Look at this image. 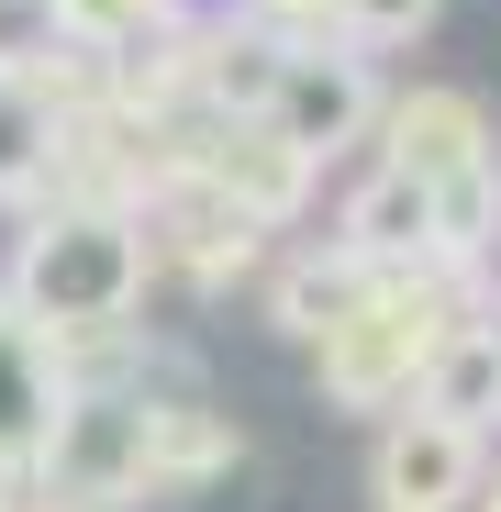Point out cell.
Segmentation results:
<instances>
[{"label":"cell","mask_w":501,"mask_h":512,"mask_svg":"<svg viewBox=\"0 0 501 512\" xmlns=\"http://www.w3.org/2000/svg\"><path fill=\"white\" fill-rule=\"evenodd\" d=\"M145 279H156L145 223H123L112 201H90V212H56V223L23 234L12 290H0V301L34 312L56 346H90V334H123V323L145 312Z\"/></svg>","instance_id":"obj_1"},{"label":"cell","mask_w":501,"mask_h":512,"mask_svg":"<svg viewBox=\"0 0 501 512\" xmlns=\"http://www.w3.org/2000/svg\"><path fill=\"white\" fill-rule=\"evenodd\" d=\"M457 323H468V312H457L446 268L368 279V301H357L346 323L312 334V379H323V401H346V412H390V401L424 390V368H435V346H446Z\"/></svg>","instance_id":"obj_2"},{"label":"cell","mask_w":501,"mask_h":512,"mask_svg":"<svg viewBox=\"0 0 501 512\" xmlns=\"http://www.w3.org/2000/svg\"><path fill=\"white\" fill-rule=\"evenodd\" d=\"M34 479H45V501H78V512H145V390H90L78 379Z\"/></svg>","instance_id":"obj_3"},{"label":"cell","mask_w":501,"mask_h":512,"mask_svg":"<svg viewBox=\"0 0 501 512\" xmlns=\"http://www.w3.org/2000/svg\"><path fill=\"white\" fill-rule=\"evenodd\" d=\"M268 134L301 145L312 167L346 156V145H368V134H379V78H368V56H346V45H301L290 78H279V101H268Z\"/></svg>","instance_id":"obj_4"},{"label":"cell","mask_w":501,"mask_h":512,"mask_svg":"<svg viewBox=\"0 0 501 512\" xmlns=\"http://www.w3.org/2000/svg\"><path fill=\"white\" fill-rule=\"evenodd\" d=\"M67 390H78L67 346H56L34 312L0 301V479H34V457H45V435H56Z\"/></svg>","instance_id":"obj_5"},{"label":"cell","mask_w":501,"mask_h":512,"mask_svg":"<svg viewBox=\"0 0 501 512\" xmlns=\"http://www.w3.org/2000/svg\"><path fill=\"white\" fill-rule=\"evenodd\" d=\"M490 156V112L479 90H412V101H379V167H401V179H457V167Z\"/></svg>","instance_id":"obj_6"},{"label":"cell","mask_w":501,"mask_h":512,"mask_svg":"<svg viewBox=\"0 0 501 512\" xmlns=\"http://www.w3.org/2000/svg\"><path fill=\"white\" fill-rule=\"evenodd\" d=\"M368 479H379L390 512H457L468 479H479V435H457V423H435V412H401L379 435V468Z\"/></svg>","instance_id":"obj_7"},{"label":"cell","mask_w":501,"mask_h":512,"mask_svg":"<svg viewBox=\"0 0 501 512\" xmlns=\"http://www.w3.org/2000/svg\"><path fill=\"white\" fill-rule=\"evenodd\" d=\"M201 179H212V190H223L245 223L268 234V223H290V212H301V190H312V156H301V145H279L268 123H245V134L223 123V145L201 156Z\"/></svg>","instance_id":"obj_8"},{"label":"cell","mask_w":501,"mask_h":512,"mask_svg":"<svg viewBox=\"0 0 501 512\" xmlns=\"http://www.w3.org/2000/svg\"><path fill=\"white\" fill-rule=\"evenodd\" d=\"M412 412H435V423H457V435H479V423L501 412V323H457L446 346H435V368H424V390H412Z\"/></svg>","instance_id":"obj_9"},{"label":"cell","mask_w":501,"mask_h":512,"mask_svg":"<svg viewBox=\"0 0 501 512\" xmlns=\"http://www.w3.org/2000/svg\"><path fill=\"white\" fill-rule=\"evenodd\" d=\"M490 223H501V156L435 179V268H468V256L490 245Z\"/></svg>","instance_id":"obj_10"},{"label":"cell","mask_w":501,"mask_h":512,"mask_svg":"<svg viewBox=\"0 0 501 512\" xmlns=\"http://www.w3.org/2000/svg\"><path fill=\"white\" fill-rule=\"evenodd\" d=\"M56 145H67V112L34 90V78H0V190L45 179V167H56Z\"/></svg>","instance_id":"obj_11"},{"label":"cell","mask_w":501,"mask_h":512,"mask_svg":"<svg viewBox=\"0 0 501 512\" xmlns=\"http://www.w3.org/2000/svg\"><path fill=\"white\" fill-rule=\"evenodd\" d=\"M56 23H67V45L134 56L145 34H167V23H179V0H56Z\"/></svg>","instance_id":"obj_12"},{"label":"cell","mask_w":501,"mask_h":512,"mask_svg":"<svg viewBox=\"0 0 501 512\" xmlns=\"http://www.w3.org/2000/svg\"><path fill=\"white\" fill-rule=\"evenodd\" d=\"M435 23V0H334V45L346 56H379V45H412Z\"/></svg>","instance_id":"obj_13"},{"label":"cell","mask_w":501,"mask_h":512,"mask_svg":"<svg viewBox=\"0 0 501 512\" xmlns=\"http://www.w3.org/2000/svg\"><path fill=\"white\" fill-rule=\"evenodd\" d=\"M245 23H268L279 45H334V0H245Z\"/></svg>","instance_id":"obj_14"},{"label":"cell","mask_w":501,"mask_h":512,"mask_svg":"<svg viewBox=\"0 0 501 512\" xmlns=\"http://www.w3.org/2000/svg\"><path fill=\"white\" fill-rule=\"evenodd\" d=\"M490 512H501V501H490Z\"/></svg>","instance_id":"obj_15"}]
</instances>
